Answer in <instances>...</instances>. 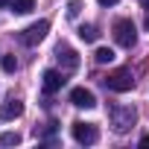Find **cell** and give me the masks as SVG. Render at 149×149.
I'll use <instances>...</instances> for the list:
<instances>
[{
  "instance_id": "ba28073f",
  "label": "cell",
  "mask_w": 149,
  "mask_h": 149,
  "mask_svg": "<svg viewBox=\"0 0 149 149\" xmlns=\"http://www.w3.org/2000/svg\"><path fill=\"white\" fill-rule=\"evenodd\" d=\"M70 102L76 105V108H94V105H97V97H94V91H88V88H73V91H70Z\"/></svg>"
},
{
  "instance_id": "8992f818",
  "label": "cell",
  "mask_w": 149,
  "mask_h": 149,
  "mask_svg": "<svg viewBox=\"0 0 149 149\" xmlns=\"http://www.w3.org/2000/svg\"><path fill=\"white\" fill-rule=\"evenodd\" d=\"M61 85H64V70H44L41 73V88H44L47 97L61 91Z\"/></svg>"
},
{
  "instance_id": "ac0fdd59",
  "label": "cell",
  "mask_w": 149,
  "mask_h": 149,
  "mask_svg": "<svg viewBox=\"0 0 149 149\" xmlns=\"http://www.w3.org/2000/svg\"><path fill=\"white\" fill-rule=\"evenodd\" d=\"M6 6H12V0H0V9H6Z\"/></svg>"
},
{
  "instance_id": "277c9868",
  "label": "cell",
  "mask_w": 149,
  "mask_h": 149,
  "mask_svg": "<svg viewBox=\"0 0 149 149\" xmlns=\"http://www.w3.org/2000/svg\"><path fill=\"white\" fill-rule=\"evenodd\" d=\"M73 140L82 143V146H91V143H97V140H100V129H97L94 123L76 120V123H73Z\"/></svg>"
},
{
  "instance_id": "7a4b0ae2",
  "label": "cell",
  "mask_w": 149,
  "mask_h": 149,
  "mask_svg": "<svg viewBox=\"0 0 149 149\" xmlns=\"http://www.w3.org/2000/svg\"><path fill=\"white\" fill-rule=\"evenodd\" d=\"M105 88L114 91V94H126V91H132V88H134L132 70H129V67H117V70H111L108 76H105Z\"/></svg>"
},
{
  "instance_id": "9c48e42d",
  "label": "cell",
  "mask_w": 149,
  "mask_h": 149,
  "mask_svg": "<svg viewBox=\"0 0 149 149\" xmlns=\"http://www.w3.org/2000/svg\"><path fill=\"white\" fill-rule=\"evenodd\" d=\"M21 114H24V102L15 100V97L0 105V120H15V117H21Z\"/></svg>"
},
{
  "instance_id": "6da1fadb",
  "label": "cell",
  "mask_w": 149,
  "mask_h": 149,
  "mask_svg": "<svg viewBox=\"0 0 149 149\" xmlns=\"http://www.w3.org/2000/svg\"><path fill=\"white\" fill-rule=\"evenodd\" d=\"M134 123H137V111L132 105H114L111 108V129L117 134H126Z\"/></svg>"
},
{
  "instance_id": "8fae6325",
  "label": "cell",
  "mask_w": 149,
  "mask_h": 149,
  "mask_svg": "<svg viewBox=\"0 0 149 149\" xmlns=\"http://www.w3.org/2000/svg\"><path fill=\"white\" fill-rule=\"evenodd\" d=\"M79 38L91 44V41H97V38H100V32H97V26H91V24H82V26H79Z\"/></svg>"
},
{
  "instance_id": "5bb4252c",
  "label": "cell",
  "mask_w": 149,
  "mask_h": 149,
  "mask_svg": "<svg viewBox=\"0 0 149 149\" xmlns=\"http://www.w3.org/2000/svg\"><path fill=\"white\" fill-rule=\"evenodd\" d=\"M0 64H3L6 73H15V70H18V58H15V56H3V58H0Z\"/></svg>"
},
{
  "instance_id": "d6986e66",
  "label": "cell",
  "mask_w": 149,
  "mask_h": 149,
  "mask_svg": "<svg viewBox=\"0 0 149 149\" xmlns=\"http://www.w3.org/2000/svg\"><path fill=\"white\" fill-rule=\"evenodd\" d=\"M140 3H143V9H149V0H140Z\"/></svg>"
},
{
  "instance_id": "3957f363",
  "label": "cell",
  "mask_w": 149,
  "mask_h": 149,
  "mask_svg": "<svg viewBox=\"0 0 149 149\" xmlns=\"http://www.w3.org/2000/svg\"><path fill=\"white\" fill-rule=\"evenodd\" d=\"M114 41L120 44V47H134V41H137V29H134V24L129 21V18H123V21H117L114 24Z\"/></svg>"
},
{
  "instance_id": "2e32d148",
  "label": "cell",
  "mask_w": 149,
  "mask_h": 149,
  "mask_svg": "<svg viewBox=\"0 0 149 149\" xmlns=\"http://www.w3.org/2000/svg\"><path fill=\"white\" fill-rule=\"evenodd\" d=\"M100 6H114V3H120V0H97Z\"/></svg>"
},
{
  "instance_id": "4fadbf2b",
  "label": "cell",
  "mask_w": 149,
  "mask_h": 149,
  "mask_svg": "<svg viewBox=\"0 0 149 149\" xmlns=\"http://www.w3.org/2000/svg\"><path fill=\"white\" fill-rule=\"evenodd\" d=\"M0 143H3V146H18L21 143V134L18 132H3V134H0Z\"/></svg>"
},
{
  "instance_id": "9a60e30c",
  "label": "cell",
  "mask_w": 149,
  "mask_h": 149,
  "mask_svg": "<svg viewBox=\"0 0 149 149\" xmlns=\"http://www.w3.org/2000/svg\"><path fill=\"white\" fill-rule=\"evenodd\" d=\"M79 9H82L79 0H70V3H67V18H76V15H79Z\"/></svg>"
},
{
  "instance_id": "52a82bcc",
  "label": "cell",
  "mask_w": 149,
  "mask_h": 149,
  "mask_svg": "<svg viewBox=\"0 0 149 149\" xmlns=\"http://www.w3.org/2000/svg\"><path fill=\"white\" fill-rule=\"evenodd\" d=\"M56 58H58V67H61L64 73H70V70L79 67V53L70 50V47H58V50H56Z\"/></svg>"
},
{
  "instance_id": "e0dca14e",
  "label": "cell",
  "mask_w": 149,
  "mask_h": 149,
  "mask_svg": "<svg viewBox=\"0 0 149 149\" xmlns=\"http://www.w3.org/2000/svg\"><path fill=\"white\" fill-rule=\"evenodd\" d=\"M140 146H143V149H149V134H143V137H140Z\"/></svg>"
},
{
  "instance_id": "7c38bea8",
  "label": "cell",
  "mask_w": 149,
  "mask_h": 149,
  "mask_svg": "<svg viewBox=\"0 0 149 149\" xmlns=\"http://www.w3.org/2000/svg\"><path fill=\"white\" fill-rule=\"evenodd\" d=\"M32 9H35V0H12V12H18V15H26Z\"/></svg>"
},
{
  "instance_id": "5b68a950",
  "label": "cell",
  "mask_w": 149,
  "mask_h": 149,
  "mask_svg": "<svg viewBox=\"0 0 149 149\" xmlns=\"http://www.w3.org/2000/svg\"><path fill=\"white\" fill-rule=\"evenodd\" d=\"M47 32H50V24H47V21H38V24H32V26H26V29L21 32V44L35 47L38 41H44V38H47Z\"/></svg>"
},
{
  "instance_id": "30bf717a",
  "label": "cell",
  "mask_w": 149,
  "mask_h": 149,
  "mask_svg": "<svg viewBox=\"0 0 149 149\" xmlns=\"http://www.w3.org/2000/svg\"><path fill=\"white\" fill-rule=\"evenodd\" d=\"M94 58H97V64H111V61H114V50H111V47H97Z\"/></svg>"
}]
</instances>
